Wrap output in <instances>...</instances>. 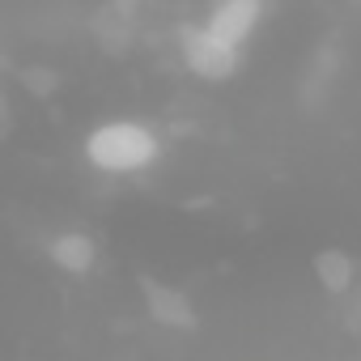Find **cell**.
<instances>
[{"label": "cell", "instance_id": "cell-1", "mask_svg": "<svg viewBox=\"0 0 361 361\" xmlns=\"http://www.w3.org/2000/svg\"><path fill=\"white\" fill-rule=\"evenodd\" d=\"M157 132L140 119H106L85 136V157L102 174H136L157 161Z\"/></svg>", "mask_w": 361, "mask_h": 361}, {"label": "cell", "instance_id": "cell-2", "mask_svg": "<svg viewBox=\"0 0 361 361\" xmlns=\"http://www.w3.org/2000/svg\"><path fill=\"white\" fill-rule=\"evenodd\" d=\"M259 18H264V0H217V5L209 9V18L196 30L209 35L213 43H221V47H230V51L243 56L247 39L259 26Z\"/></svg>", "mask_w": 361, "mask_h": 361}, {"label": "cell", "instance_id": "cell-3", "mask_svg": "<svg viewBox=\"0 0 361 361\" xmlns=\"http://www.w3.org/2000/svg\"><path fill=\"white\" fill-rule=\"evenodd\" d=\"M183 56H188V68H192L196 77H204V81H226V77H234V68H238V60H243L238 51L213 43V39L200 35V30H188Z\"/></svg>", "mask_w": 361, "mask_h": 361}, {"label": "cell", "instance_id": "cell-4", "mask_svg": "<svg viewBox=\"0 0 361 361\" xmlns=\"http://www.w3.org/2000/svg\"><path fill=\"white\" fill-rule=\"evenodd\" d=\"M90 255H94V247H90V238H81V234H68V238L56 243V264H64V268H85Z\"/></svg>", "mask_w": 361, "mask_h": 361}]
</instances>
